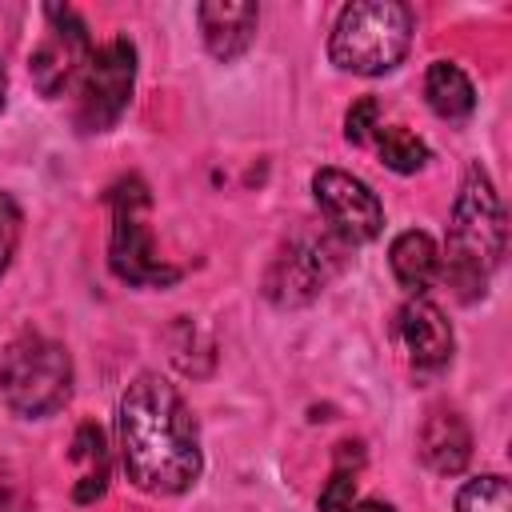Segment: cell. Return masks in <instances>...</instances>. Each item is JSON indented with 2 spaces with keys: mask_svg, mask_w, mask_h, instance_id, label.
<instances>
[{
  "mask_svg": "<svg viewBox=\"0 0 512 512\" xmlns=\"http://www.w3.org/2000/svg\"><path fill=\"white\" fill-rule=\"evenodd\" d=\"M116 436L124 472L140 492L180 496L204 472L196 416L176 384L156 372H144L124 388L116 408Z\"/></svg>",
  "mask_w": 512,
  "mask_h": 512,
  "instance_id": "obj_1",
  "label": "cell"
},
{
  "mask_svg": "<svg viewBox=\"0 0 512 512\" xmlns=\"http://www.w3.org/2000/svg\"><path fill=\"white\" fill-rule=\"evenodd\" d=\"M504 208L500 196L480 164L468 168L460 196L452 204L448 220V256H444V280L456 288L460 300H476L488 288V276L500 268L504 256Z\"/></svg>",
  "mask_w": 512,
  "mask_h": 512,
  "instance_id": "obj_2",
  "label": "cell"
},
{
  "mask_svg": "<svg viewBox=\"0 0 512 512\" xmlns=\"http://www.w3.org/2000/svg\"><path fill=\"white\" fill-rule=\"evenodd\" d=\"M412 44V12L396 0H360L348 4L328 36V56L340 72L384 76L392 72Z\"/></svg>",
  "mask_w": 512,
  "mask_h": 512,
  "instance_id": "obj_3",
  "label": "cell"
},
{
  "mask_svg": "<svg viewBox=\"0 0 512 512\" xmlns=\"http://www.w3.org/2000/svg\"><path fill=\"white\" fill-rule=\"evenodd\" d=\"M0 396L24 420L60 412L72 396V356L64 344L24 332L0 356Z\"/></svg>",
  "mask_w": 512,
  "mask_h": 512,
  "instance_id": "obj_4",
  "label": "cell"
},
{
  "mask_svg": "<svg viewBox=\"0 0 512 512\" xmlns=\"http://www.w3.org/2000/svg\"><path fill=\"white\" fill-rule=\"evenodd\" d=\"M112 204V240H108V264L124 284L136 288H168L180 280V268L164 264L152 228H148V188L128 176L108 192Z\"/></svg>",
  "mask_w": 512,
  "mask_h": 512,
  "instance_id": "obj_5",
  "label": "cell"
},
{
  "mask_svg": "<svg viewBox=\"0 0 512 512\" xmlns=\"http://www.w3.org/2000/svg\"><path fill=\"white\" fill-rule=\"evenodd\" d=\"M132 84H136V48L132 40L116 36L104 48L92 52L84 76H80V96H76V128L80 132H108L128 100H132Z\"/></svg>",
  "mask_w": 512,
  "mask_h": 512,
  "instance_id": "obj_6",
  "label": "cell"
},
{
  "mask_svg": "<svg viewBox=\"0 0 512 512\" xmlns=\"http://www.w3.org/2000/svg\"><path fill=\"white\" fill-rule=\"evenodd\" d=\"M88 60H92V40H88L84 20L72 8L48 4L44 8V36L36 40V48L28 56V72H32L36 92L48 100L64 96L72 84H80Z\"/></svg>",
  "mask_w": 512,
  "mask_h": 512,
  "instance_id": "obj_7",
  "label": "cell"
},
{
  "mask_svg": "<svg viewBox=\"0 0 512 512\" xmlns=\"http://www.w3.org/2000/svg\"><path fill=\"white\" fill-rule=\"evenodd\" d=\"M312 196L340 244H368L380 236L384 208L364 180H356L340 168H320L312 176Z\"/></svg>",
  "mask_w": 512,
  "mask_h": 512,
  "instance_id": "obj_8",
  "label": "cell"
},
{
  "mask_svg": "<svg viewBox=\"0 0 512 512\" xmlns=\"http://www.w3.org/2000/svg\"><path fill=\"white\" fill-rule=\"evenodd\" d=\"M324 248H328V240H300V244H288V252L276 256L264 292H268L276 304H304V300H312V296L324 288V280L332 276V260H328Z\"/></svg>",
  "mask_w": 512,
  "mask_h": 512,
  "instance_id": "obj_9",
  "label": "cell"
},
{
  "mask_svg": "<svg viewBox=\"0 0 512 512\" xmlns=\"http://www.w3.org/2000/svg\"><path fill=\"white\" fill-rule=\"evenodd\" d=\"M200 32H204V48L220 60L232 64L236 56H244L256 40V24H260V8L244 4V0H208L196 8Z\"/></svg>",
  "mask_w": 512,
  "mask_h": 512,
  "instance_id": "obj_10",
  "label": "cell"
},
{
  "mask_svg": "<svg viewBox=\"0 0 512 512\" xmlns=\"http://www.w3.org/2000/svg\"><path fill=\"white\" fill-rule=\"evenodd\" d=\"M396 332L416 368H440L452 360V324L432 300L412 296L396 316Z\"/></svg>",
  "mask_w": 512,
  "mask_h": 512,
  "instance_id": "obj_11",
  "label": "cell"
},
{
  "mask_svg": "<svg viewBox=\"0 0 512 512\" xmlns=\"http://www.w3.org/2000/svg\"><path fill=\"white\" fill-rule=\"evenodd\" d=\"M420 456L432 472L456 476L472 456V432L460 412H432L420 428Z\"/></svg>",
  "mask_w": 512,
  "mask_h": 512,
  "instance_id": "obj_12",
  "label": "cell"
},
{
  "mask_svg": "<svg viewBox=\"0 0 512 512\" xmlns=\"http://www.w3.org/2000/svg\"><path fill=\"white\" fill-rule=\"evenodd\" d=\"M388 264H392V276L396 284L408 292V296H424L428 284L436 280L440 272V252H436V240L420 228H408L392 240L388 248Z\"/></svg>",
  "mask_w": 512,
  "mask_h": 512,
  "instance_id": "obj_13",
  "label": "cell"
},
{
  "mask_svg": "<svg viewBox=\"0 0 512 512\" xmlns=\"http://www.w3.org/2000/svg\"><path fill=\"white\" fill-rule=\"evenodd\" d=\"M424 100L440 120H464L476 108V88L460 64L432 60L424 72Z\"/></svg>",
  "mask_w": 512,
  "mask_h": 512,
  "instance_id": "obj_14",
  "label": "cell"
},
{
  "mask_svg": "<svg viewBox=\"0 0 512 512\" xmlns=\"http://www.w3.org/2000/svg\"><path fill=\"white\" fill-rule=\"evenodd\" d=\"M72 460L84 464V476L76 484V504H92L104 496L108 488V448H104V436L96 424H80L76 428V440H72Z\"/></svg>",
  "mask_w": 512,
  "mask_h": 512,
  "instance_id": "obj_15",
  "label": "cell"
},
{
  "mask_svg": "<svg viewBox=\"0 0 512 512\" xmlns=\"http://www.w3.org/2000/svg\"><path fill=\"white\" fill-rule=\"evenodd\" d=\"M372 144H376L380 160H384L392 172H400V176L420 172V168L428 164V144H424L416 132L400 128V124H380L376 136H372Z\"/></svg>",
  "mask_w": 512,
  "mask_h": 512,
  "instance_id": "obj_16",
  "label": "cell"
},
{
  "mask_svg": "<svg viewBox=\"0 0 512 512\" xmlns=\"http://www.w3.org/2000/svg\"><path fill=\"white\" fill-rule=\"evenodd\" d=\"M456 512H512V488H508V480L496 476V472L468 480L456 492Z\"/></svg>",
  "mask_w": 512,
  "mask_h": 512,
  "instance_id": "obj_17",
  "label": "cell"
},
{
  "mask_svg": "<svg viewBox=\"0 0 512 512\" xmlns=\"http://www.w3.org/2000/svg\"><path fill=\"white\" fill-rule=\"evenodd\" d=\"M376 128H380V104L372 96H360L344 116V140L348 144H368L376 136Z\"/></svg>",
  "mask_w": 512,
  "mask_h": 512,
  "instance_id": "obj_18",
  "label": "cell"
},
{
  "mask_svg": "<svg viewBox=\"0 0 512 512\" xmlns=\"http://www.w3.org/2000/svg\"><path fill=\"white\" fill-rule=\"evenodd\" d=\"M20 224H24L20 204H16L8 192H0V276L8 272V264H12V256H16V244H20Z\"/></svg>",
  "mask_w": 512,
  "mask_h": 512,
  "instance_id": "obj_19",
  "label": "cell"
},
{
  "mask_svg": "<svg viewBox=\"0 0 512 512\" xmlns=\"http://www.w3.org/2000/svg\"><path fill=\"white\" fill-rule=\"evenodd\" d=\"M352 504H356V472L332 468V480L320 492V512H352Z\"/></svg>",
  "mask_w": 512,
  "mask_h": 512,
  "instance_id": "obj_20",
  "label": "cell"
},
{
  "mask_svg": "<svg viewBox=\"0 0 512 512\" xmlns=\"http://www.w3.org/2000/svg\"><path fill=\"white\" fill-rule=\"evenodd\" d=\"M24 508V496H20V484L12 476V468L0 460V512H16Z\"/></svg>",
  "mask_w": 512,
  "mask_h": 512,
  "instance_id": "obj_21",
  "label": "cell"
},
{
  "mask_svg": "<svg viewBox=\"0 0 512 512\" xmlns=\"http://www.w3.org/2000/svg\"><path fill=\"white\" fill-rule=\"evenodd\" d=\"M352 512H392V504H380V500H356Z\"/></svg>",
  "mask_w": 512,
  "mask_h": 512,
  "instance_id": "obj_22",
  "label": "cell"
},
{
  "mask_svg": "<svg viewBox=\"0 0 512 512\" xmlns=\"http://www.w3.org/2000/svg\"><path fill=\"white\" fill-rule=\"evenodd\" d=\"M4 92H8V76H4V64H0V108H4Z\"/></svg>",
  "mask_w": 512,
  "mask_h": 512,
  "instance_id": "obj_23",
  "label": "cell"
}]
</instances>
